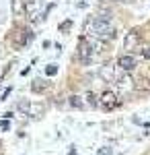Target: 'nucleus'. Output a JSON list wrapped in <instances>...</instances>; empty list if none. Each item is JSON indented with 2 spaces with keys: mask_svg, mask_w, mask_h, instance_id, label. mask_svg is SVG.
I'll list each match as a JSON object with an SVG mask.
<instances>
[{
  "mask_svg": "<svg viewBox=\"0 0 150 155\" xmlns=\"http://www.w3.org/2000/svg\"><path fill=\"white\" fill-rule=\"evenodd\" d=\"M142 56H144V58H150V46H146V48L142 50Z\"/></svg>",
  "mask_w": 150,
  "mask_h": 155,
  "instance_id": "nucleus-12",
  "label": "nucleus"
},
{
  "mask_svg": "<svg viewBox=\"0 0 150 155\" xmlns=\"http://www.w3.org/2000/svg\"><path fill=\"white\" fill-rule=\"evenodd\" d=\"M91 56H92V46L82 37L80 41H78V60H80V62H89Z\"/></svg>",
  "mask_w": 150,
  "mask_h": 155,
  "instance_id": "nucleus-5",
  "label": "nucleus"
},
{
  "mask_svg": "<svg viewBox=\"0 0 150 155\" xmlns=\"http://www.w3.org/2000/svg\"><path fill=\"white\" fill-rule=\"evenodd\" d=\"M136 89H142V91H148V89H150V81H146V79H140L138 83H136Z\"/></svg>",
  "mask_w": 150,
  "mask_h": 155,
  "instance_id": "nucleus-9",
  "label": "nucleus"
},
{
  "mask_svg": "<svg viewBox=\"0 0 150 155\" xmlns=\"http://www.w3.org/2000/svg\"><path fill=\"white\" fill-rule=\"evenodd\" d=\"M45 72L47 74H56V72H58V66H56V64H49V66L45 68Z\"/></svg>",
  "mask_w": 150,
  "mask_h": 155,
  "instance_id": "nucleus-10",
  "label": "nucleus"
},
{
  "mask_svg": "<svg viewBox=\"0 0 150 155\" xmlns=\"http://www.w3.org/2000/svg\"><path fill=\"white\" fill-rule=\"evenodd\" d=\"M19 110L23 112L25 116H31V118H41L45 114V106L41 101H29V99L19 101Z\"/></svg>",
  "mask_w": 150,
  "mask_h": 155,
  "instance_id": "nucleus-2",
  "label": "nucleus"
},
{
  "mask_svg": "<svg viewBox=\"0 0 150 155\" xmlns=\"http://www.w3.org/2000/svg\"><path fill=\"white\" fill-rule=\"evenodd\" d=\"M140 44H142V37H140V33L136 31V29H132V31H127L126 33V39H123V48L127 50V52H134V50L140 48Z\"/></svg>",
  "mask_w": 150,
  "mask_h": 155,
  "instance_id": "nucleus-3",
  "label": "nucleus"
},
{
  "mask_svg": "<svg viewBox=\"0 0 150 155\" xmlns=\"http://www.w3.org/2000/svg\"><path fill=\"white\" fill-rule=\"evenodd\" d=\"M68 104L72 107H84V101H82V97H78V95H72V97H68Z\"/></svg>",
  "mask_w": 150,
  "mask_h": 155,
  "instance_id": "nucleus-8",
  "label": "nucleus"
},
{
  "mask_svg": "<svg viewBox=\"0 0 150 155\" xmlns=\"http://www.w3.org/2000/svg\"><path fill=\"white\" fill-rule=\"evenodd\" d=\"M97 155H111V149H109V147H103V149H99Z\"/></svg>",
  "mask_w": 150,
  "mask_h": 155,
  "instance_id": "nucleus-11",
  "label": "nucleus"
},
{
  "mask_svg": "<svg viewBox=\"0 0 150 155\" xmlns=\"http://www.w3.org/2000/svg\"><path fill=\"white\" fill-rule=\"evenodd\" d=\"M117 66H119L121 71H126V72H132L134 68H136V58H134L132 54L119 56V58H117Z\"/></svg>",
  "mask_w": 150,
  "mask_h": 155,
  "instance_id": "nucleus-6",
  "label": "nucleus"
},
{
  "mask_svg": "<svg viewBox=\"0 0 150 155\" xmlns=\"http://www.w3.org/2000/svg\"><path fill=\"white\" fill-rule=\"evenodd\" d=\"M25 8H27L25 6V0H12V15L14 17H21L25 12Z\"/></svg>",
  "mask_w": 150,
  "mask_h": 155,
  "instance_id": "nucleus-7",
  "label": "nucleus"
},
{
  "mask_svg": "<svg viewBox=\"0 0 150 155\" xmlns=\"http://www.w3.org/2000/svg\"><path fill=\"white\" fill-rule=\"evenodd\" d=\"M99 99H101V101H99L101 107H105V110H113V107H117V104H119V101H117V95L113 91H103Z\"/></svg>",
  "mask_w": 150,
  "mask_h": 155,
  "instance_id": "nucleus-4",
  "label": "nucleus"
},
{
  "mask_svg": "<svg viewBox=\"0 0 150 155\" xmlns=\"http://www.w3.org/2000/svg\"><path fill=\"white\" fill-rule=\"evenodd\" d=\"M84 31L97 39H113L115 37V27L109 23L107 17H91L84 23Z\"/></svg>",
  "mask_w": 150,
  "mask_h": 155,
  "instance_id": "nucleus-1",
  "label": "nucleus"
}]
</instances>
